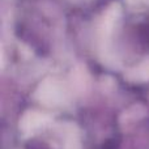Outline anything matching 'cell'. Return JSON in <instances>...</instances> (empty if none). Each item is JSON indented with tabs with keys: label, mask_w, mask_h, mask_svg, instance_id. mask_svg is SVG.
Instances as JSON below:
<instances>
[{
	"label": "cell",
	"mask_w": 149,
	"mask_h": 149,
	"mask_svg": "<svg viewBox=\"0 0 149 149\" xmlns=\"http://www.w3.org/2000/svg\"><path fill=\"white\" fill-rule=\"evenodd\" d=\"M36 97L46 105H59L64 100V93L55 82L46 81L38 88Z\"/></svg>",
	"instance_id": "obj_1"
},
{
	"label": "cell",
	"mask_w": 149,
	"mask_h": 149,
	"mask_svg": "<svg viewBox=\"0 0 149 149\" xmlns=\"http://www.w3.org/2000/svg\"><path fill=\"white\" fill-rule=\"evenodd\" d=\"M49 122V116L38 111H28L24 114L20 120V128L24 134H31L38 131L41 127L46 126Z\"/></svg>",
	"instance_id": "obj_2"
},
{
	"label": "cell",
	"mask_w": 149,
	"mask_h": 149,
	"mask_svg": "<svg viewBox=\"0 0 149 149\" xmlns=\"http://www.w3.org/2000/svg\"><path fill=\"white\" fill-rule=\"evenodd\" d=\"M128 76L132 81H137V82L149 80V60L145 63H143L141 65H139V67H137L136 70L132 71Z\"/></svg>",
	"instance_id": "obj_3"
}]
</instances>
